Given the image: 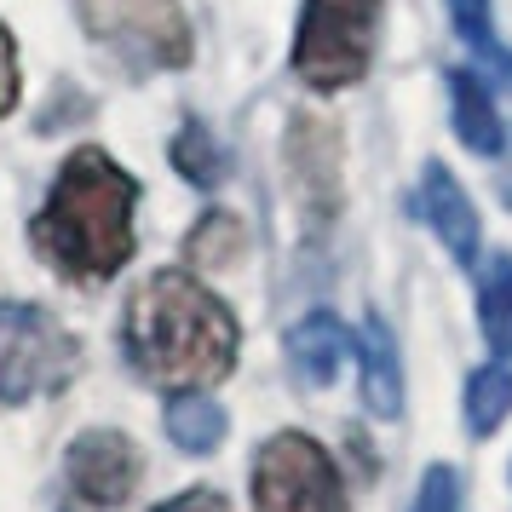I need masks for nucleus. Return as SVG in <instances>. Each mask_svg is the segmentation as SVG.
Masks as SVG:
<instances>
[{
  "label": "nucleus",
  "instance_id": "1",
  "mask_svg": "<svg viewBox=\"0 0 512 512\" xmlns=\"http://www.w3.org/2000/svg\"><path fill=\"white\" fill-rule=\"evenodd\" d=\"M127 357L144 380L173 392H202L236 363V317L185 271H156L127 305Z\"/></svg>",
  "mask_w": 512,
  "mask_h": 512
},
{
  "label": "nucleus",
  "instance_id": "2",
  "mask_svg": "<svg viewBox=\"0 0 512 512\" xmlns=\"http://www.w3.org/2000/svg\"><path fill=\"white\" fill-rule=\"evenodd\" d=\"M133 202L139 185L104 150H75L58 167L47 208L35 219V248L70 282H104L133 259Z\"/></svg>",
  "mask_w": 512,
  "mask_h": 512
},
{
  "label": "nucleus",
  "instance_id": "3",
  "mask_svg": "<svg viewBox=\"0 0 512 512\" xmlns=\"http://www.w3.org/2000/svg\"><path fill=\"white\" fill-rule=\"evenodd\" d=\"M374 24H380V0H305L294 70L317 93L363 81L369 52H374Z\"/></svg>",
  "mask_w": 512,
  "mask_h": 512
},
{
  "label": "nucleus",
  "instance_id": "4",
  "mask_svg": "<svg viewBox=\"0 0 512 512\" xmlns=\"http://www.w3.org/2000/svg\"><path fill=\"white\" fill-rule=\"evenodd\" d=\"M75 363L81 351L58 317H47L41 305L0 300V403H29L41 392H58L75 374Z\"/></svg>",
  "mask_w": 512,
  "mask_h": 512
},
{
  "label": "nucleus",
  "instance_id": "5",
  "mask_svg": "<svg viewBox=\"0 0 512 512\" xmlns=\"http://www.w3.org/2000/svg\"><path fill=\"white\" fill-rule=\"evenodd\" d=\"M254 501L259 512H351L340 466L305 432H277L254 461Z\"/></svg>",
  "mask_w": 512,
  "mask_h": 512
},
{
  "label": "nucleus",
  "instance_id": "6",
  "mask_svg": "<svg viewBox=\"0 0 512 512\" xmlns=\"http://www.w3.org/2000/svg\"><path fill=\"white\" fill-rule=\"evenodd\" d=\"M81 18L133 70H173L190 58V29L173 0H81Z\"/></svg>",
  "mask_w": 512,
  "mask_h": 512
},
{
  "label": "nucleus",
  "instance_id": "7",
  "mask_svg": "<svg viewBox=\"0 0 512 512\" xmlns=\"http://www.w3.org/2000/svg\"><path fill=\"white\" fill-rule=\"evenodd\" d=\"M70 484L93 507H121L139 484V449L121 432H87L70 443Z\"/></svg>",
  "mask_w": 512,
  "mask_h": 512
},
{
  "label": "nucleus",
  "instance_id": "8",
  "mask_svg": "<svg viewBox=\"0 0 512 512\" xmlns=\"http://www.w3.org/2000/svg\"><path fill=\"white\" fill-rule=\"evenodd\" d=\"M420 202H426V219L443 236V248L461 259V265H472V254H478V213L466 202V190L438 162H426V173H420Z\"/></svg>",
  "mask_w": 512,
  "mask_h": 512
},
{
  "label": "nucleus",
  "instance_id": "9",
  "mask_svg": "<svg viewBox=\"0 0 512 512\" xmlns=\"http://www.w3.org/2000/svg\"><path fill=\"white\" fill-rule=\"evenodd\" d=\"M357 357H363V403H369V415L397 420V409H403V369H397L392 328L380 323V317L363 323V334H357Z\"/></svg>",
  "mask_w": 512,
  "mask_h": 512
},
{
  "label": "nucleus",
  "instance_id": "10",
  "mask_svg": "<svg viewBox=\"0 0 512 512\" xmlns=\"http://www.w3.org/2000/svg\"><path fill=\"white\" fill-rule=\"evenodd\" d=\"M449 104H455V133L466 139V150H478V156H501L507 150V127L495 116V104H489L484 81L472 70H455L449 75Z\"/></svg>",
  "mask_w": 512,
  "mask_h": 512
},
{
  "label": "nucleus",
  "instance_id": "11",
  "mask_svg": "<svg viewBox=\"0 0 512 512\" xmlns=\"http://www.w3.org/2000/svg\"><path fill=\"white\" fill-rule=\"evenodd\" d=\"M346 346H351L346 328H340V317H328V311L305 317V323L288 334V357H294L300 380H311V386H328V380H334V369H340Z\"/></svg>",
  "mask_w": 512,
  "mask_h": 512
},
{
  "label": "nucleus",
  "instance_id": "12",
  "mask_svg": "<svg viewBox=\"0 0 512 512\" xmlns=\"http://www.w3.org/2000/svg\"><path fill=\"white\" fill-rule=\"evenodd\" d=\"M167 438L179 443V449H190V455H208L225 438V409L202 392H179L167 403Z\"/></svg>",
  "mask_w": 512,
  "mask_h": 512
},
{
  "label": "nucleus",
  "instance_id": "13",
  "mask_svg": "<svg viewBox=\"0 0 512 512\" xmlns=\"http://www.w3.org/2000/svg\"><path fill=\"white\" fill-rule=\"evenodd\" d=\"M512 415V369H478L466 380V426L484 438Z\"/></svg>",
  "mask_w": 512,
  "mask_h": 512
},
{
  "label": "nucleus",
  "instance_id": "14",
  "mask_svg": "<svg viewBox=\"0 0 512 512\" xmlns=\"http://www.w3.org/2000/svg\"><path fill=\"white\" fill-rule=\"evenodd\" d=\"M478 311H484V340L501 351V357H512V259H495V265H489Z\"/></svg>",
  "mask_w": 512,
  "mask_h": 512
},
{
  "label": "nucleus",
  "instance_id": "15",
  "mask_svg": "<svg viewBox=\"0 0 512 512\" xmlns=\"http://www.w3.org/2000/svg\"><path fill=\"white\" fill-rule=\"evenodd\" d=\"M173 167L185 173L190 185H219V173H225V156H219V144L208 139V127L202 121H185L179 127V139H173Z\"/></svg>",
  "mask_w": 512,
  "mask_h": 512
},
{
  "label": "nucleus",
  "instance_id": "16",
  "mask_svg": "<svg viewBox=\"0 0 512 512\" xmlns=\"http://www.w3.org/2000/svg\"><path fill=\"white\" fill-rule=\"evenodd\" d=\"M449 12H455V29L466 35V47L478 52L495 75H507L512 87V52L495 47V35H489V0H449Z\"/></svg>",
  "mask_w": 512,
  "mask_h": 512
},
{
  "label": "nucleus",
  "instance_id": "17",
  "mask_svg": "<svg viewBox=\"0 0 512 512\" xmlns=\"http://www.w3.org/2000/svg\"><path fill=\"white\" fill-rule=\"evenodd\" d=\"M415 512H461V484L449 466H432L420 478V495H415Z\"/></svg>",
  "mask_w": 512,
  "mask_h": 512
},
{
  "label": "nucleus",
  "instance_id": "18",
  "mask_svg": "<svg viewBox=\"0 0 512 512\" xmlns=\"http://www.w3.org/2000/svg\"><path fill=\"white\" fill-rule=\"evenodd\" d=\"M18 104V52H12V35L0 29V116Z\"/></svg>",
  "mask_w": 512,
  "mask_h": 512
},
{
  "label": "nucleus",
  "instance_id": "19",
  "mask_svg": "<svg viewBox=\"0 0 512 512\" xmlns=\"http://www.w3.org/2000/svg\"><path fill=\"white\" fill-rule=\"evenodd\" d=\"M156 512H231V507H225V495H213V489H190V495L162 501Z\"/></svg>",
  "mask_w": 512,
  "mask_h": 512
}]
</instances>
